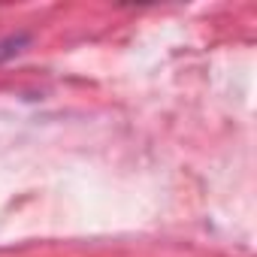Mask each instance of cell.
I'll use <instances>...</instances> for the list:
<instances>
[{
	"label": "cell",
	"mask_w": 257,
	"mask_h": 257,
	"mask_svg": "<svg viewBox=\"0 0 257 257\" xmlns=\"http://www.w3.org/2000/svg\"><path fill=\"white\" fill-rule=\"evenodd\" d=\"M28 43H31V34H13V37H4V40H0V64L10 61L13 55H19Z\"/></svg>",
	"instance_id": "1"
}]
</instances>
